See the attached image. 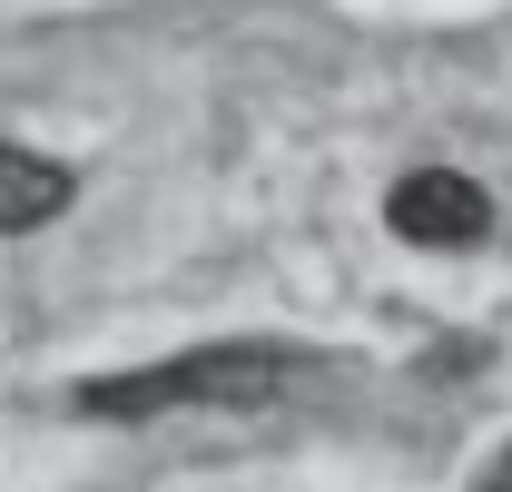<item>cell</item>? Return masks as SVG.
<instances>
[{
  "instance_id": "cell-4",
  "label": "cell",
  "mask_w": 512,
  "mask_h": 492,
  "mask_svg": "<svg viewBox=\"0 0 512 492\" xmlns=\"http://www.w3.org/2000/svg\"><path fill=\"white\" fill-rule=\"evenodd\" d=\"M473 492H512V443H503V453H493V473H483V483H473Z\"/></svg>"
},
{
  "instance_id": "cell-3",
  "label": "cell",
  "mask_w": 512,
  "mask_h": 492,
  "mask_svg": "<svg viewBox=\"0 0 512 492\" xmlns=\"http://www.w3.org/2000/svg\"><path fill=\"white\" fill-rule=\"evenodd\" d=\"M79 178H69L60 158H40V148H20V138H0V237H30V227H50Z\"/></svg>"
},
{
  "instance_id": "cell-1",
  "label": "cell",
  "mask_w": 512,
  "mask_h": 492,
  "mask_svg": "<svg viewBox=\"0 0 512 492\" xmlns=\"http://www.w3.org/2000/svg\"><path fill=\"white\" fill-rule=\"evenodd\" d=\"M296 345H188V355H158V365L99 374V384H69V414H99V424H158V414H237V404H276L296 384Z\"/></svg>"
},
{
  "instance_id": "cell-2",
  "label": "cell",
  "mask_w": 512,
  "mask_h": 492,
  "mask_svg": "<svg viewBox=\"0 0 512 492\" xmlns=\"http://www.w3.org/2000/svg\"><path fill=\"white\" fill-rule=\"evenodd\" d=\"M384 227L404 246H483L493 237V197L463 168H404L394 197H384Z\"/></svg>"
}]
</instances>
